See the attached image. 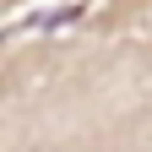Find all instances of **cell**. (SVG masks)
Segmentation results:
<instances>
[{
	"mask_svg": "<svg viewBox=\"0 0 152 152\" xmlns=\"http://www.w3.org/2000/svg\"><path fill=\"white\" fill-rule=\"evenodd\" d=\"M76 16H87V6H65V11H38V16H27L22 22V33H49V27H65V22H76Z\"/></svg>",
	"mask_w": 152,
	"mask_h": 152,
	"instance_id": "6da1fadb",
	"label": "cell"
}]
</instances>
